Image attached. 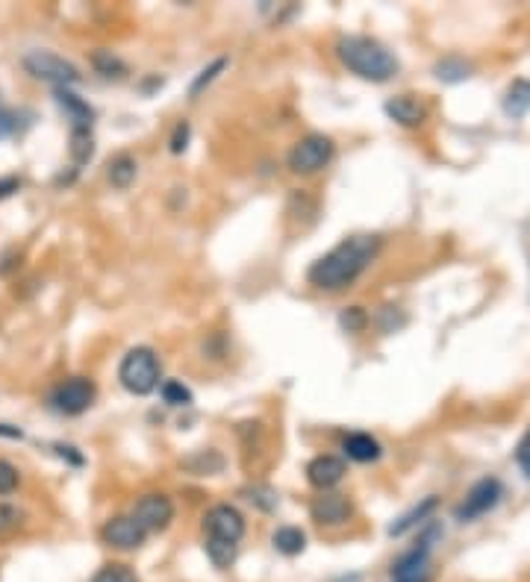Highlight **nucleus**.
<instances>
[{"label": "nucleus", "instance_id": "nucleus-1", "mask_svg": "<svg viewBox=\"0 0 530 582\" xmlns=\"http://www.w3.org/2000/svg\"><path fill=\"white\" fill-rule=\"evenodd\" d=\"M380 251V238L378 236H354L345 238L342 244H336L331 253H324L318 262L309 268V283L316 289L324 291H339L348 289V285L360 276L365 268L371 265V259Z\"/></svg>", "mask_w": 530, "mask_h": 582}, {"label": "nucleus", "instance_id": "nucleus-2", "mask_svg": "<svg viewBox=\"0 0 530 582\" xmlns=\"http://www.w3.org/2000/svg\"><path fill=\"white\" fill-rule=\"evenodd\" d=\"M336 57L345 68L369 82H386L398 74V59L369 35H342L336 42Z\"/></svg>", "mask_w": 530, "mask_h": 582}, {"label": "nucleus", "instance_id": "nucleus-3", "mask_svg": "<svg viewBox=\"0 0 530 582\" xmlns=\"http://www.w3.org/2000/svg\"><path fill=\"white\" fill-rule=\"evenodd\" d=\"M118 380L130 394H151L157 392V385L162 380V368L160 359L151 347H133L130 353L121 359V368H118Z\"/></svg>", "mask_w": 530, "mask_h": 582}, {"label": "nucleus", "instance_id": "nucleus-4", "mask_svg": "<svg viewBox=\"0 0 530 582\" xmlns=\"http://www.w3.org/2000/svg\"><path fill=\"white\" fill-rule=\"evenodd\" d=\"M440 539V530L431 526L413 550H407L395 565H392V582H431V553L433 541Z\"/></svg>", "mask_w": 530, "mask_h": 582}, {"label": "nucleus", "instance_id": "nucleus-5", "mask_svg": "<svg viewBox=\"0 0 530 582\" xmlns=\"http://www.w3.org/2000/svg\"><path fill=\"white\" fill-rule=\"evenodd\" d=\"M333 159V142L322 133L304 136L295 147L289 151V171L300 174V177H309V174H318L327 162Z\"/></svg>", "mask_w": 530, "mask_h": 582}, {"label": "nucleus", "instance_id": "nucleus-6", "mask_svg": "<svg viewBox=\"0 0 530 582\" xmlns=\"http://www.w3.org/2000/svg\"><path fill=\"white\" fill-rule=\"evenodd\" d=\"M24 68L30 71L35 80L53 82L57 89H66V86H74V82H80L77 65H71L62 57H57V53H48V50L30 53V57L24 59Z\"/></svg>", "mask_w": 530, "mask_h": 582}, {"label": "nucleus", "instance_id": "nucleus-7", "mask_svg": "<svg viewBox=\"0 0 530 582\" xmlns=\"http://www.w3.org/2000/svg\"><path fill=\"white\" fill-rule=\"evenodd\" d=\"M204 535L207 541L239 544L245 535V517L230 503H218L204 515Z\"/></svg>", "mask_w": 530, "mask_h": 582}, {"label": "nucleus", "instance_id": "nucleus-8", "mask_svg": "<svg viewBox=\"0 0 530 582\" xmlns=\"http://www.w3.org/2000/svg\"><path fill=\"white\" fill-rule=\"evenodd\" d=\"M501 497H504V485H501L495 477L480 479V483L472 485V492L465 494V501L456 506V512H454L456 521H463V524L478 521L480 515L495 509V506L501 503Z\"/></svg>", "mask_w": 530, "mask_h": 582}, {"label": "nucleus", "instance_id": "nucleus-9", "mask_svg": "<svg viewBox=\"0 0 530 582\" xmlns=\"http://www.w3.org/2000/svg\"><path fill=\"white\" fill-rule=\"evenodd\" d=\"M51 403L62 415H83L95 403V383L89 376H71V380L53 388Z\"/></svg>", "mask_w": 530, "mask_h": 582}, {"label": "nucleus", "instance_id": "nucleus-10", "mask_svg": "<svg viewBox=\"0 0 530 582\" xmlns=\"http://www.w3.org/2000/svg\"><path fill=\"white\" fill-rule=\"evenodd\" d=\"M133 521L142 526L144 532H162L175 521V503L168 494H144L133 509Z\"/></svg>", "mask_w": 530, "mask_h": 582}, {"label": "nucleus", "instance_id": "nucleus-11", "mask_svg": "<svg viewBox=\"0 0 530 582\" xmlns=\"http://www.w3.org/2000/svg\"><path fill=\"white\" fill-rule=\"evenodd\" d=\"M100 535H104V541L115 550H136V547H142L144 539H148V532L133 521V515H118V517H113V521H106Z\"/></svg>", "mask_w": 530, "mask_h": 582}, {"label": "nucleus", "instance_id": "nucleus-12", "mask_svg": "<svg viewBox=\"0 0 530 582\" xmlns=\"http://www.w3.org/2000/svg\"><path fill=\"white\" fill-rule=\"evenodd\" d=\"M307 479L318 492H331L345 479V462L339 456H316L307 465Z\"/></svg>", "mask_w": 530, "mask_h": 582}, {"label": "nucleus", "instance_id": "nucleus-13", "mask_svg": "<svg viewBox=\"0 0 530 582\" xmlns=\"http://www.w3.org/2000/svg\"><path fill=\"white\" fill-rule=\"evenodd\" d=\"M309 512H313V521H318V524L339 526L354 515V506L345 494H322V497H316L313 501Z\"/></svg>", "mask_w": 530, "mask_h": 582}, {"label": "nucleus", "instance_id": "nucleus-14", "mask_svg": "<svg viewBox=\"0 0 530 582\" xmlns=\"http://www.w3.org/2000/svg\"><path fill=\"white\" fill-rule=\"evenodd\" d=\"M386 115L392 121H398L401 127H418V124H425L427 106L413 95H398L386 100Z\"/></svg>", "mask_w": 530, "mask_h": 582}, {"label": "nucleus", "instance_id": "nucleus-15", "mask_svg": "<svg viewBox=\"0 0 530 582\" xmlns=\"http://www.w3.org/2000/svg\"><path fill=\"white\" fill-rule=\"evenodd\" d=\"M57 104L66 109L71 129H91V124H95V109H91L83 97H77L74 91L57 89Z\"/></svg>", "mask_w": 530, "mask_h": 582}, {"label": "nucleus", "instance_id": "nucleus-16", "mask_svg": "<svg viewBox=\"0 0 530 582\" xmlns=\"http://www.w3.org/2000/svg\"><path fill=\"white\" fill-rule=\"evenodd\" d=\"M342 450H345V456L354 459V462H378L383 456L380 441L369 436V432H354V436L345 438Z\"/></svg>", "mask_w": 530, "mask_h": 582}, {"label": "nucleus", "instance_id": "nucleus-17", "mask_svg": "<svg viewBox=\"0 0 530 582\" xmlns=\"http://www.w3.org/2000/svg\"><path fill=\"white\" fill-rule=\"evenodd\" d=\"M436 506H440V501H436V497H427V501H422L418 506H413L409 512L401 515L395 524H389V535H404V532L413 530V526H422L427 517L436 512Z\"/></svg>", "mask_w": 530, "mask_h": 582}, {"label": "nucleus", "instance_id": "nucleus-18", "mask_svg": "<svg viewBox=\"0 0 530 582\" xmlns=\"http://www.w3.org/2000/svg\"><path fill=\"white\" fill-rule=\"evenodd\" d=\"M271 544L283 556H298V553H304L307 547V535L304 530H298V526H280V530L271 535Z\"/></svg>", "mask_w": 530, "mask_h": 582}, {"label": "nucleus", "instance_id": "nucleus-19", "mask_svg": "<svg viewBox=\"0 0 530 582\" xmlns=\"http://www.w3.org/2000/svg\"><path fill=\"white\" fill-rule=\"evenodd\" d=\"M136 171H139V165H136L133 156L118 153L115 159L109 162L106 177H109V182H113L115 189H130V186H133V180H136Z\"/></svg>", "mask_w": 530, "mask_h": 582}, {"label": "nucleus", "instance_id": "nucleus-20", "mask_svg": "<svg viewBox=\"0 0 530 582\" xmlns=\"http://www.w3.org/2000/svg\"><path fill=\"white\" fill-rule=\"evenodd\" d=\"M183 468L191 470V474H198V477L222 474V470H224V456H222V453H215V450H200V453H195V456L183 459Z\"/></svg>", "mask_w": 530, "mask_h": 582}, {"label": "nucleus", "instance_id": "nucleus-21", "mask_svg": "<svg viewBox=\"0 0 530 582\" xmlns=\"http://www.w3.org/2000/svg\"><path fill=\"white\" fill-rule=\"evenodd\" d=\"M504 109H507V115H513V118L527 115V109H530V82L527 80H516L513 86H510L507 97H504Z\"/></svg>", "mask_w": 530, "mask_h": 582}, {"label": "nucleus", "instance_id": "nucleus-22", "mask_svg": "<svg viewBox=\"0 0 530 582\" xmlns=\"http://www.w3.org/2000/svg\"><path fill=\"white\" fill-rule=\"evenodd\" d=\"M95 153V138L91 129H71V159L77 165H86Z\"/></svg>", "mask_w": 530, "mask_h": 582}, {"label": "nucleus", "instance_id": "nucleus-23", "mask_svg": "<svg viewBox=\"0 0 530 582\" xmlns=\"http://www.w3.org/2000/svg\"><path fill=\"white\" fill-rule=\"evenodd\" d=\"M207 556L215 568H230L236 562V553H239V544H224V541H204Z\"/></svg>", "mask_w": 530, "mask_h": 582}, {"label": "nucleus", "instance_id": "nucleus-24", "mask_svg": "<svg viewBox=\"0 0 530 582\" xmlns=\"http://www.w3.org/2000/svg\"><path fill=\"white\" fill-rule=\"evenodd\" d=\"M469 65H465L463 59H442L436 62V77H440L442 82H460L469 77Z\"/></svg>", "mask_w": 530, "mask_h": 582}, {"label": "nucleus", "instance_id": "nucleus-25", "mask_svg": "<svg viewBox=\"0 0 530 582\" xmlns=\"http://www.w3.org/2000/svg\"><path fill=\"white\" fill-rule=\"evenodd\" d=\"M91 582H139V579H136L133 568L113 562V565H104V568H100L97 574L91 577Z\"/></svg>", "mask_w": 530, "mask_h": 582}, {"label": "nucleus", "instance_id": "nucleus-26", "mask_svg": "<svg viewBox=\"0 0 530 582\" xmlns=\"http://www.w3.org/2000/svg\"><path fill=\"white\" fill-rule=\"evenodd\" d=\"M91 62H95V68L104 74V77H121L124 74V62L113 57V50H97L95 57H91Z\"/></svg>", "mask_w": 530, "mask_h": 582}, {"label": "nucleus", "instance_id": "nucleus-27", "mask_svg": "<svg viewBox=\"0 0 530 582\" xmlns=\"http://www.w3.org/2000/svg\"><path fill=\"white\" fill-rule=\"evenodd\" d=\"M224 68H227V59H215L213 65H209V68L200 71L198 77H195V82H191V86H189V97H198L200 91H204V89L209 86V82H213Z\"/></svg>", "mask_w": 530, "mask_h": 582}, {"label": "nucleus", "instance_id": "nucleus-28", "mask_svg": "<svg viewBox=\"0 0 530 582\" xmlns=\"http://www.w3.org/2000/svg\"><path fill=\"white\" fill-rule=\"evenodd\" d=\"M245 494H248V501L257 503L262 512H274V509H277V494H274V488H269V485H253Z\"/></svg>", "mask_w": 530, "mask_h": 582}, {"label": "nucleus", "instance_id": "nucleus-29", "mask_svg": "<svg viewBox=\"0 0 530 582\" xmlns=\"http://www.w3.org/2000/svg\"><path fill=\"white\" fill-rule=\"evenodd\" d=\"M162 397H166L168 406H189L191 403V392L177 380L162 383Z\"/></svg>", "mask_w": 530, "mask_h": 582}, {"label": "nucleus", "instance_id": "nucleus-30", "mask_svg": "<svg viewBox=\"0 0 530 582\" xmlns=\"http://www.w3.org/2000/svg\"><path fill=\"white\" fill-rule=\"evenodd\" d=\"M18 468L12 465V462L0 459V494H12L18 488Z\"/></svg>", "mask_w": 530, "mask_h": 582}, {"label": "nucleus", "instance_id": "nucleus-31", "mask_svg": "<svg viewBox=\"0 0 530 582\" xmlns=\"http://www.w3.org/2000/svg\"><path fill=\"white\" fill-rule=\"evenodd\" d=\"M339 323H342V330H348V332H360V330H365V323H369V315H365V312H362V307H351L348 312H342Z\"/></svg>", "mask_w": 530, "mask_h": 582}, {"label": "nucleus", "instance_id": "nucleus-32", "mask_svg": "<svg viewBox=\"0 0 530 582\" xmlns=\"http://www.w3.org/2000/svg\"><path fill=\"white\" fill-rule=\"evenodd\" d=\"M18 524H21V512H18L15 506H9V503H0V532L15 530Z\"/></svg>", "mask_w": 530, "mask_h": 582}, {"label": "nucleus", "instance_id": "nucleus-33", "mask_svg": "<svg viewBox=\"0 0 530 582\" xmlns=\"http://www.w3.org/2000/svg\"><path fill=\"white\" fill-rule=\"evenodd\" d=\"M189 133H191V129H189L186 121H180L175 127V133H171V142H168L171 144V153H183V151H186V147H189Z\"/></svg>", "mask_w": 530, "mask_h": 582}, {"label": "nucleus", "instance_id": "nucleus-34", "mask_svg": "<svg viewBox=\"0 0 530 582\" xmlns=\"http://www.w3.org/2000/svg\"><path fill=\"white\" fill-rule=\"evenodd\" d=\"M15 129H18V115L12 109H0V138L15 136Z\"/></svg>", "mask_w": 530, "mask_h": 582}, {"label": "nucleus", "instance_id": "nucleus-35", "mask_svg": "<svg viewBox=\"0 0 530 582\" xmlns=\"http://www.w3.org/2000/svg\"><path fill=\"white\" fill-rule=\"evenodd\" d=\"M516 462L522 465V470L530 477V430H527V436L518 441V447H516Z\"/></svg>", "mask_w": 530, "mask_h": 582}, {"label": "nucleus", "instance_id": "nucleus-36", "mask_svg": "<svg viewBox=\"0 0 530 582\" xmlns=\"http://www.w3.org/2000/svg\"><path fill=\"white\" fill-rule=\"evenodd\" d=\"M18 189H21V180L18 177H0V200L9 198V194H15Z\"/></svg>", "mask_w": 530, "mask_h": 582}, {"label": "nucleus", "instance_id": "nucleus-37", "mask_svg": "<svg viewBox=\"0 0 530 582\" xmlns=\"http://www.w3.org/2000/svg\"><path fill=\"white\" fill-rule=\"evenodd\" d=\"M0 436H6V438H21L24 432L15 430V427H6V423H0Z\"/></svg>", "mask_w": 530, "mask_h": 582}]
</instances>
